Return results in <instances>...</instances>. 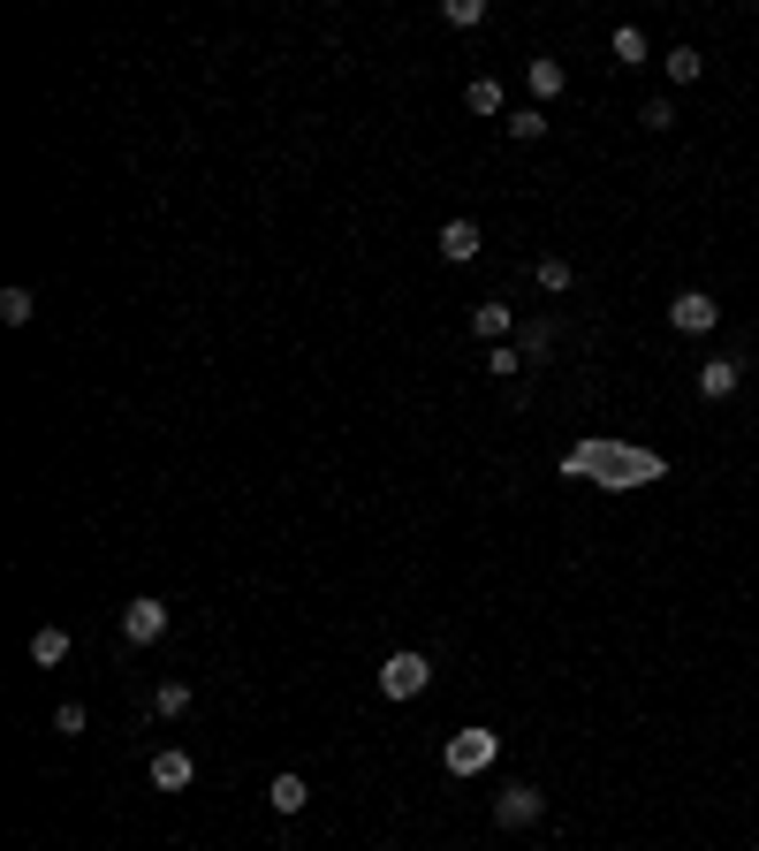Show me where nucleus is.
<instances>
[{
    "mask_svg": "<svg viewBox=\"0 0 759 851\" xmlns=\"http://www.w3.org/2000/svg\"><path fill=\"white\" fill-rule=\"evenodd\" d=\"M562 472H570V480H593L607 495H622V487H653V480L668 472V457H661V449H630V441H578V449L562 457Z\"/></svg>",
    "mask_w": 759,
    "mask_h": 851,
    "instance_id": "obj_1",
    "label": "nucleus"
},
{
    "mask_svg": "<svg viewBox=\"0 0 759 851\" xmlns=\"http://www.w3.org/2000/svg\"><path fill=\"white\" fill-rule=\"evenodd\" d=\"M426 684H434V662H426L418 647H403V654L380 662V699H418Z\"/></svg>",
    "mask_w": 759,
    "mask_h": 851,
    "instance_id": "obj_2",
    "label": "nucleus"
},
{
    "mask_svg": "<svg viewBox=\"0 0 759 851\" xmlns=\"http://www.w3.org/2000/svg\"><path fill=\"white\" fill-rule=\"evenodd\" d=\"M441 760H449V776H486V768L501 760V737H494V730H455Z\"/></svg>",
    "mask_w": 759,
    "mask_h": 851,
    "instance_id": "obj_3",
    "label": "nucleus"
},
{
    "mask_svg": "<svg viewBox=\"0 0 759 851\" xmlns=\"http://www.w3.org/2000/svg\"><path fill=\"white\" fill-rule=\"evenodd\" d=\"M122 639H130V647H159V639H167V601H159V593H138V601L122 608Z\"/></svg>",
    "mask_w": 759,
    "mask_h": 851,
    "instance_id": "obj_4",
    "label": "nucleus"
},
{
    "mask_svg": "<svg viewBox=\"0 0 759 851\" xmlns=\"http://www.w3.org/2000/svg\"><path fill=\"white\" fill-rule=\"evenodd\" d=\"M539 814H547V791H532V783H509L494 799V829H532Z\"/></svg>",
    "mask_w": 759,
    "mask_h": 851,
    "instance_id": "obj_5",
    "label": "nucleus"
},
{
    "mask_svg": "<svg viewBox=\"0 0 759 851\" xmlns=\"http://www.w3.org/2000/svg\"><path fill=\"white\" fill-rule=\"evenodd\" d=\"M714 320H722V305H714L707 289H684V297L668 305V328H676V335H714Z\"/></svg>",
    "mask_w": 759,
    "mask_h": 851,
    "instance_id": "obj_6",
    "label": "nucleus"
},
{
    "mask_svg": "<svg viewBox=\"0 0 759 851\" xmlns=\"http://www.w3.org/2000/svg\"><path fill=\"white\" fill-rule=\"evenodd\" d=\"M145 776H152V791H190V783H198V760H190L182 745H159Z\"/></svg>",
    "mask_w": 759,
    "mask_h": 851,
    "instance_id": "obj_7",
    "label": "nucleus"
},
{
    "mask_svg": "<svg viewBox=\"0 0 759 851\" xmlns=\"http://www.w3.org/2000/svg\"><path fill=\"white\" fill-rule=\"evenodd\" d=\"M737 388H745V357H707V365H699V395H707V403H730Z\"/></svg>",
    "mask_w": 759,
    "mask_h": 851,
    "instance_id": "obj_8",
    "label": "nucleus"
},
{
    "mask_svg": "<svg viewBox=\"0 0 759 851\" xmlns=\"http://www.w3.org/2000/svg\"><path fill=\"white\" fill-rule=\"evenodd\" d=\"M266 806H274V814L289 822V814H304V806H311V783H304L297 768H282V776L266 783Z\"/></svg>",
    "mask_w": 759,
    "mask_h": 851,
    "instance_id": "obj_9",
    "label": "nucleus"
},
{
    "mask_svg": "<svg viewBox=\"0 0 759 851\" xmlns=\"http://www.w3.org/2000/svg\"><path fill=\"white\" fill-rule=\"evenodd\" d=\"M524 76H532V107L570 92V69H562V61H547V54H539V61H524Z\"/></svg>",
    "mask_w": 759,
    "mask_h": 851,
    "instance_id": "obj_10",
    "label": "nucleus"
},
{
    "mask_svg": "<svg viewBox=\"0 0 759 851\" xmlns=\"http://www.w3.org/2000/svg\"><path fill=\"white\" fill-rule=\"evenodd\" d=\"M441 259H449V267H471V259H478V221H449V228H441Z\"/></svg>",
    "mask_w": 759,
    "mask_h": 851,
    "instance_id": "obj_11",
    "label": "nucleus"
},
{
    "mask_svg": "<svg viewBox=\"0 0 759 851\" xmlns=\"http://www.w3.org/2000/svg\"><path fill=\"white\" fill-rule=\"evenodd\" d=\"M471 335L478 342H509L517 335V312H509V305H478V312H471Z\"/></svg>",
    "mask_w": 759,
    "mask_h": 851,
    "instance_id": "obj_12",
    "label": "nucleus"
},
{
    "mask_svg": "<svg viewBox=\"0 0 759 851\" xmlns=\"http://www.w3.org/2000/svg\"><path fill=\"white\" fill-rule=\"evenodd\" d=\"M31 662H38V670L69 662V631H61V624H38V631H31Z\"/></svg>",
    "mask_w": 759,
    "mask_h": 851,
    "instance_id": "obj_13",
    "label": "nucleus"
},
{
    "mask_svg": "<svg viewBox=\"0 0 759 851\" xmlns=\"http://www.w3.org/2000/svg\"><path fill=\"white\" fill-rule=\"evenodd\" d=\"M555 335H562L555 320H532V328H517V350H524V365H539V357L555 350Z\"/></svg>",
    "mask_w": 759,
    "mask_h": 851,
    "instance_id": "obj_14",
    "label": "nucleus"
},
{
    "mask_svg": "<svg viewBox=\"0 0 759 851\" xmlns=\"http://www.w3.org/2000/svg\"><path fill=\"white\" fill-rule=\"evenodd\" d=\"M661 69H668V84H699V76H707V54H699V46H676Z\"/></svg>",
    "mask_w": 759,
    "mask_h": 851,
    "instance_id": "obj_15",
    "label": "nucleus"
},
{
    "mask_svg": "<svg viewBox=\"0 0 759 851\" xmlns=\"http://www.w3.org/2000/svg\"><path fill=\"white\" fill-rule=\"evenodd\" d=\"M501 130H509L517 145H539V138H547V115H539V107H517V115H509Z\"/></svg>",
    "mask_w": 759,
    "mask_h": 851,
    "instance_id": "obj_16",
    "label": "nucleus"
},
{
    "mask_svg": "<svg viewBox=\"0 0 759 851\" xmlns=\"http://www.w3.org/2000/svg\"><path fill=\"white\" fill-rule=\"evenodd\" d=\"M31 312H38V297H31L23 282H15V289H0V320H8V328H31Z\"/></svg>",
    "mask_w": 759,
    "mask_h": 851,
    "instance_id": "obj_17",
    "label": "nucleus"
},
{
    "mask_svg": "<svg viewBox=\"0 0 759 851\" xmlns=\"http://www.w3.org/2000/svg\"><path fill=\"white\" fill-rule=\"evenodd\" d=\"M152 714H167V722H175V714H190V684H182V677H167L159 692H152Z\"/></svg>",
    "mask_w": 759,
    "mask_h": 851,
    "instance_id": "obj_18",
    "label": "nucleus"
},
{
    "mask_svg": "<svg viewBox=\"0 0 759 851\" xmlns=\"http://www.w3.org/2000/svg\"><path fill=\"white\" fill-rule=\"evenodd\" d=\"M607 46H615V61H622V69H638V61H645V31H638V23H622Z\"/></svg>",
    "mask_w": 759,
    "mask_h": 851,
    "instance_id": "obj_19",
    "label": "nucleus"
},
{
    "mask_svg": "<svg viewBox=\"0 0 759 851\" xmlns=\"http://www.w3.org/2000/svg\"><path fill=\"white\" fill-rule=\"evenodd\" d=\"M486 373H494V380H517V373H524V350H517V342H494V350H486Z\"/></svg>",
    "mask_w": 759,
    "mask_h": 851,
    "instance_id": "obj_20",
    "label": "nucleus"
},
{
    "mask_svg": "<svg viewBox=\"0 0 759 851\" xmlns=\"http://www.w3.org/2000/svg\"><path fill=\"white\" fill-rule=\"evenodd\" d=\"M463 99H471V115H501V84H494V76H471Z\"/></svg>",
    "mask_w": 759,
    "mask_h": 851,
    "instance_id": "obj_21",
    "label": "nucleus"
},
{
    "mask_svg": "<svg viewBox=\"0 0 759 851\" xmlns=\"http://www.w3.org/2000/svg\"><path fill=\"white\" fill-rule=\"evenodd\" d=\"M532 282H539L547 297H562V289H570V259H539V267H532Z\"/></svg>",
    "mask_w": 759,
    "mask_h": 851,
    "instance_id": "obj_22",
    "label": "nucleus"
},
{
    "mask_svg": "<svg viewBox=\"0 0 759 851\" xmlns=\"http://www.w3.org/2000/svg\"><path fill=\"white\" fill-rule=\"evenodd\" d=\"M441 23H455V31H478V23H486V0H449V8H441Z\"/></svg>",
    "mask_w": 759,
    "mask_h": 851,
    "instance_id": "obj_23",
    "label": "nucleus"
},
{
    "mask_svg": "<svg viewBox=\"0 0 759 851\" xmlns=\"http://www.w3.org/2000/svg\"><path fill=\"white\" fill-rule=\"evenodd\" d=\"M54 737H84V699H61V707H54Z\"/></svg>",
    "mask_w": 759,
    "mask_h": 851,
    "instance_id": "obj_24",
    "label": "nucleus"
},
{
    "mask_svg": "<svg viewBox=\"0 0 759 851\" xmlns=\"http://www.w3.org/2000/svg\"><path fill=\"white\" fill-rule=\"evenodd\" d=\"M638 122H645V130H676V107H668V99H645V115H638Z\"/></svg>",
    "mask_w": 759,
    "mask_h": 851,
    "instance_id": "obj_25",
    "label": "nucleus"
}]
</instances>
